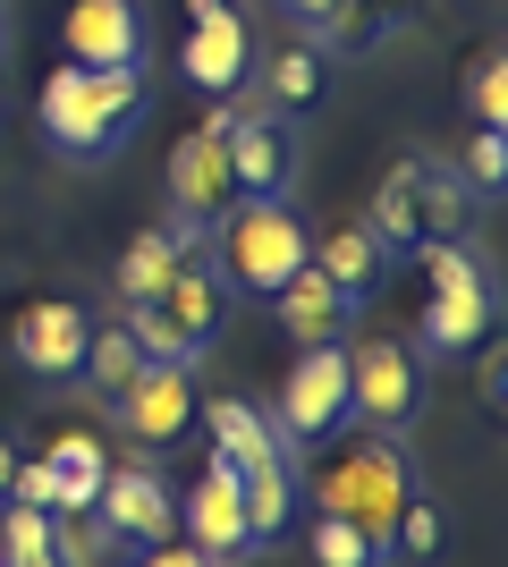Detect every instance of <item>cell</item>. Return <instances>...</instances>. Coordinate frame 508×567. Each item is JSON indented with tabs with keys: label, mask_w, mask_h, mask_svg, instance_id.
Instances as JSON below:
<instances>
[{
	"label": "cell",
	"mask_w": 508,
	"mask_h": 567,
	"mask_svg": "<svg viewBox=\"0 0 508 567\" xmlns=\"http://www.w3.org/2000/svg\"><path fill=\"white\" fill-rule=\"evenodd\" d=\"M127 567H212V550H195L187 534H169V543H145Z\"/></svg>",
	"instance_id": "31"
},
{
	"label": "cell",
	"mask_w": 508,
	"mask_h": 567,
	"mask_svg": "<svg viewBox=\"0 0 508 567\" xmlns=\"http://www.w3.org/2000/svg\"><path fill=\"white\" fill-rule=\"evenodd\" d=\"M475 390H484V399H491V406H500V399H508V355H500V348H491V339H484V364H475Z\"/></svg>",
	"instance_id": "32"
},
{
	"label": "cell",
	"mask_w": 508,
	"mask_h": 567,
	"mask_svg": "<svg viewBox=\"0 0 508 567\" xmlns=\"http://www.w3.org/2000/svg\"><path fill=\"white\" fill-rule=\"evenodd\" d=\"M305 262H314V271L339 288V297H348V306H364V297H373V280L390 271V246L364 229V220H348V229H322Z\"/></svg>",
	"instance_id": "16"
},
{
	"label": "cell",
	"mask_w": 508,
	"mask_h": 567,
	"mask_svg": "<svg viewBox=\"0 0 508 567\" xmlns=\"http://www.w3.org/2000/svg\"><path fill=\"white\" fill-rule=\"evenodd\" d=\"M424 406V364L407 339H356L348 348V424L364 432H407Z\"/></svg>",
	"instance_id": "6"
},
{
	"label": "cell",
	"mask_w": 508,
	"mask_h": 567,
	"mask_svg": "<svg viewBox=\"0 0 508 567\" xmlns=\"http://www.w3.org/2000/svg\"><path fill=\"white\" fill-rule=\"evenodd\" d=\"M212 246H220L212 280L229 288V297H271V288H289L297 271H305V255H314L305 220H297L280 195H238V204L220 213Z\"/></svg>",
	"instance_id": "2"
},
{
	"label": "cell",
	"mask_w": 508,
	"mask_h": 567,
	"mask_svg": "<svg viewBox=\"0 0 508 567\" xmlns=\"http://www.w3.org/2000/svg\"><path fill=\"white\" fill-rule=\"evenodd\" d=\"M280 9H289L297 25H314V18H322V0H280Z\"/></svg>",
	"instance_id": "33"
},
{
	"label": "cell",
	"mask_w": 508,
	"mask_h": 567,
	"mask_svg": "<svg viewBox=\"0 0 508 567\" xmlns=\"http://www.w3.org/2000/svg\"><path fill=\"white\" fill-rule=\"evenodd\" d=\"M43 474H51V517H76V508H94L102 474H111V450H102V432H51Z\"/></svg>",
	"instance_id": "17"
},
{
	"label": "cell",
	"mask_w": 508,
	"mask_h": 567,
	"mask_svg": "<svg viewBox=\"0 0 508 567\" xmlns=\"http://www.w3.org/2000/svg\"><path fill=\"white\" fill-rule=\"evenodd\" d=\"M0 34H9V18H0Z\"/></svg>",
	"instance_id": "39"
},
{
	"label": "cell",
	"mask_w": 508,
	"mask_h": 567,
	"mask_svg": "<svg viewBox=\"0 0 508 567\" xmlns=\"http://www.w3.org/2000/svg\"><path fill=\"white\" fill-rule=\"evenodd\" d=\"M466 102H475V127H508V69H500V51H484V60H475Z\"/></svg>",
	"instance_id": "29"
},
{
	"label": "cell",
	"mask_w": 508,
	"mask_h": 567,
	"mask_svg": "<svg viewBox=\"0 0 508 567\" xmlns=\"http://www.w3.org/2000/svg\"><path fill=\"white\" fill-rule=\"evenodd\" d=\"M373 9H390V18H398V9H407V0H373Z\"/></svg>",
	"instance_id": "37"
},
{
	"label": "cell",
	"mask_w": 508,
	"mask_h": 567,
	"mask_svg": "<svg viewBox=\"0 0 508 567\" xmlns=\"http://www.w3.org/2000/svg\"><path fill=\"white\" fill-rule=\"evenodd\" d=\"M339 424H348V348H339V339L297 348L289 381L271 390V432H280L289 450H322Z\"/></svg>",
	"instance_id": "5"
},
{
	"label": "cell",
	"mask_w": 508,
	"mask_h": 567,
	"mask_svg": "<svg viewBox=\"0 0 508 567\" xmlns=\"http://www.w3.org/2000/svg\"><path fill=\"white\" fill-rule=\"evenodd\" d=\"M153 306L178 322V339H187L195 364H204V355H212V339H220V322H229V288L212 280V262H195V255H187L178 271H169V288L153 297Z\"/></svg>",
	"instance_id": "14"
},
{
	"label": "cell",
	"mask_w": 508,
	"mask_h": 567,
	"mask_svg": "<svg viewBox=\"0 0 508 567\" xmlns=\"http://www.w3.org/2000/svg\"><path fill=\"white\" fill-rule=\"evenodd\" d=\"M500 178H508V136H500V127H484V136L466 144V187L500 195Z\"/></svg>",
	"instance_id": "30"
},
{
	"label": "cell",
	"mask_w": 508,
	"mask_h": 567,
	"mask_svg": "<svg viewBox=\"0 0 508 567\" xmlns=\"http://www.w3.org/2000/svg\"><path fill=\"white\" fill-rule=\"evenodd\" d=\"M187 255H195V246H187L178 229H169V220L136 229V237H127V255H120V306H145V297H162V288H169V271H178Z\"/></svg>",
	"instance_id": "22"
},
{
	"label": "cell",
	"mask_w": 508,
	"mask_h": 567,
	"mask_svg": "<svg viewBox=\"0 0 508 567\" xmlns=\"http://www.w3.org/2000/svg\"><path fill=\"white\" fill-rule=\"evenodd\" d=\"M364 229L382 237L390 255H407L415 237H424V213H415V153H407V162H390V178L373 187V213H364Z\"/></svg>",
	"instance_id": "23"
},
{
	"label": "cell",
	"mask_w": 508,
	"mask_h": 567,
	"mask_svg": "<svg viewBox=\"0 0 508 567\" xmlns=\"http://www.w3.org/2000/svg\"><path fill=\"white\" fill-rule=\"evenodd\" d=\"M195 406H204V399H195L187 364H145V373L111 399V415H120V432H127V450H136V457H162L169 441H187Z\"/></svg>",
	"instance_id": "9"
},
{
	"label": "cell",
	"mask_w": 508,
	"mask_h": 567,
	"mask_svg": "<svg viewBox=\"0 0 508 567\" xmlns=\"http://www.w3.org/2000/svg\"><path fill=\"white\" fill-rule=\"evenodd\" d=\"M322 85H331V51H322V43H280L263 60V76H255V94H263L280 118H289V111H314Z\"/></svg>",
	"instance_id": "21"
},
{
	"label": "cell",
	"mask_w": 508,
	"mask_h": 567,
	"mask_svg": "<svg viewBox=\"0 0 508 567\" xmlns=\"http://www.w3.org/2000/svg\"><path fill=\"white\" fill-rule=\"evenodd\" d=\"M204 415V432H212V457H229V466H271V457H297L280 432H271L263 406H246V399H204L195 406Z\"/></svg>",
	"instance_id": "19"
},
{
	"label": "cell",
	"mask_w": 508,
	"mask_h": 567,
	"mask_svg": "<svg viewBox=\"0 0 508 567\" xmlns=\"http://www.w3.org/2000/svg\"><path fill=\"white\" fill-rule=\"evenodd\" d=\"M364 567H398V559H390V550H373V559H364Z\"/></svg>",
	"instance_id": "36"
},
{
	"label": "cell",
	"mask_w": 508,
	"mask_h": 567,
	"mask_svg": "<svg viewBox=\"0 0 508 567\" xmlns=\"http://www.w3.org/2000/svg\"><path fill=\"white\" fill-rule=\"evenodd\" d=\"M178 69H187V85H204V94L246 85V69H255V34H246V18H238V9L195 18V25H187V51H178Z\"/></svg>",
	"instance_id": "13"
},
{
	"label": "cell",
	"mask_w": 508,
	"mask_h": 567,
	"mask_svg": "<svg viewBox=\"0 0 508 567\" xmlns=\"http://www.w3.org/2000/svg\"><path fill=\"white\" fill-rule=\"evenodd\" d=\"M415 213H424V237H466V229H475V213H484V195L466 187L458 162L415 153Z\"/></svg>",
	"instance_id": "20"
},
{
	"label": "cell",
	"mask_w": 508,
	"mask_h": 567,
	"mask_svg": "<svg viewBox=\"0 0 508 567\" xmlns=\"http://www.w3.org/2000/svg\"><path fill=\"white\" fill-rule=\"evenodd\" d=\"M178 534H187L195 550H212V559H246V492H238V466L229 457H212V466L187 483V499H178Z\"/></svg>",
	"instance_id": "12"
},
{
	"label": "cell",
	"mask_w": 508,
	"mask_h": 567,
	"mask_svg": "<svg viewBox=\"0 0 508 567\" xmlns=\"http://www.w3.org/2000/svg\"><path fill=\"white\" fill-rule=\"evenodd\" d=\"M305 550H314V567H364V559H373V543H364V534H356L348 517H314Z\"/></svg>",
	"instance_id": "28"
},
{
	"label": "cell",
	"mask_w": 508,
	"mask_h": 567,
	"mask_svg": "<svg viewBox=\"0 0 508 567\" xmlns=\"http://www.w3.org/2000/svg\"><path fill=\"white\" fill-rule=\"evenodd\" d=\"M85 339H94V313L76 306V297H34V306L9 313V355H18L34 381H76Z\"/></svg>",
	"instance_id": "10"
},
{
	"label": "cell",
	"mask_w": 508,
	"mask_h": 567,
	"mask_svg": "<svg viewBox=\"0 0 508 567\" xmlns=\"http://www.w3.org/2000/svg\"><path fill=\"white\" fill-rule=\"evenodd\" d=\"M145 118V69H85L60 60L43 76V153L60 162H111Z\"/></svg>",
	"instance_id": "1"
},
{
	"label": "cell",
	"mask_w": 508,
	"mask_h": 567,
	"mask_svg": "<svg viewBox=\"0 0 508 567\" xmlns=\"http://www.w3.org/2000/svg\"><path fill=\"white\" fill-rule=\"evenodd\" d=\"M9 474H18V450H9V441H0V499H9Z\"/></svg>",
	"instance_id": "34"
},
{
	"label": "cell",
	"mask_w": 508,
	"mask_h": 567,
	"mask_svg": "<svg viewBox=\"0 0 508 567\" xmlns=\"http://www.w3.org/2000/svg\"><path fill=\"white\" fill-rule=\"evenodd\" d=\"M220 9H229V0H187V25L195 18H220Z\"/></svg>",
	"instance_id": "35"
},
{
	"label": "cell",
	"mask_w": 508,
	"mask_h": 567,
	"mask_svg": "<svg viewBox=\"0 0 508 567\" xmlns=\"http://www.w3.org/2000/svg\"><path fill=\"white\" fill-rule=\"evenodd\" d=\"M238 492H246V543H255V559H263V550L289 534L297 499H305V483H297V457H271V466H238Z\"/></svg>",
	"instance_id": "18"
},
{
	"label": "cell",
	"mask_w": 508,
	"mask_h": 567,
	"mask_svg": "<svg viewBox=\"0 0 508 567\" xmlns=\"http://www.w3.org/2000/svg\"><path fill=\"white\" fill-rule=\"evenodd\" d=\"M76 373L94 381L102 399H120L127 381L145 373V348H136V339H127V322H111V331H102V322H94V339H85V364H76Z\"/></svg>",
	"instance_id": "25"
},
{
	"label": "cell",
	"mask_w": 508,
	"mask_h": 567,
	"mask_svg": "<svg viewBox=\"0 0 508 567\" xmlns=\"http://www.w3.org/2000/svg\"><path fill=\"white\" fill-rule=\"evenodd\" d=\"M390 559L398 567H433L440 550H449V517H440V499H424V492H407V508H398V525H390Z\"/></svg>",
	"instance_id": "24"
},
{
	"label": "cell",
	"mask_w": 508,
	"mask_h": 567,
	"mask_svg": "<svg viewBox=\"0 0 508 567\" xmlns=\"http://www.w3.org/2000/svg\"><path fill=\"white\" fill-rule=\"evenodd\" d=\"M51 508H25V499H0V567H25V559H51Z\"/></svg>",
	"instance_id": "27"
},
{
	"label": "cell",
	"mask_w": 508,
	"mask_h": 567,
	"mask_svg": "<svg viewBox=\"0 0 508 567\" xmlns=\"http://www.w3.org/2000/svg\"><path fill=\"white\" fill-rule=\"evenodd\" d=\"M25 567H60V559H25Z\"/></svg>",
	"instance_id": "38"
},
{
	"label": "cell",
	"mask_w": 508,
	"mask_h": 567,
	"mask_svg": "<svg viewBox=\"0 0 508 567\" xmlns=\"http://www.w3.org/2000/svg\"><path fill=\"white\" fill-rule=\"evenodd\" d=\"M263 306H271V322H280L297 348H322V339H339V331H348V313H356V306H348V297H339V288L314 271V262H305L289 288H271Z\"/></svg>",
	"instance_id": "15"
},
{
	"label": "cell",
	"mask_w": 508,
	"mask_h": 567,
	"mask_svg": "<svg viewBox=\"0 0 508 567\" xmlns=\"http://www.w3.org/2000/svg\"><path fill=\"white\" fill-rule=\"evenodd\" d=\"M229 204H238V178H229L220 127H212V118H195L187 136L169 144V229L187 237V246H204Z\"/></svg>",
	"instance_id": "7"
},
{
	"label": "cell",
	"mask_w": 508,
	"mask_h": 567,
	"mask_svg": "<svg viewBox=\"0 0 508 567\" xmlns=\"http://www.w3.org/2000/svg\"><path fill=\"white\" fill-rule=\"evenodd\" d=\"M94 517L111 525V543L136 559L145 543H169V534H178V492H169V474L153 466V457H127V466L102 474Z\"/></svg>",
	"instance_id": "8"
},
{
	"label": "cell",
	"mask_w": 508,
	"mask_h": 567,
	"mask_svg": "<svg viewBox=\"0 0 508 567\" xmlns=\"http://www.w3.org/2000/svg\"><path fill=\"white\" fill-rule=\"evenodd\" d=\"M51 559L60 567H127V550L111 543V525H102L94 508H76V517L51 525Z\"/></svg>",
	"instance_id": "26"
},
{
	"label": "cell",
	"mask_w": 508,
	"mask_h": 567,
	"mask_svg": "<svg viewBox=\"0 0 508 567\" xmlns=\"http://www.w3.org/2000/svg\"><path fill=\"white\" fill-rule=\"evenodd\" d=\"M415 262H424V348L433 355H458V348H484L491 339V313H500V288H491V271H484V255L466 246V237H415L407 246Z\"/></svg>",
	"instance_id": "3"
},
{
	"label": "cell",
	"mask_w": 508,
	"mask_h": 567,
	"mask_svg": "<svg viewBox=\"0 0 508 567\" xmlns=\"http://www.w3.org/2000/svg\"><path fill=\"white\" fill-rule=\"evenodd\" d=\"M407 492H415L407 441H398V432H364V441L339 457V466L314 474V517H348L364 543L382 550L390 525H398V508H407Z\"/></svg>",
	"instance_id": "4"
},
{
	"label": "cell",
	"mask_w": 508,
	"mask_h": 567,
	"mask_svg": "<svg viewBox=\"0 0 508 567\" xmlns=\"http://www.w3.org/2000/svg\"><path fill=\"white\" fill-rule=\"evenodd\" d=\"M60 43L85 69H145V0H69Z\"/></svg>",
	"instance_id": "11"
}]
</instances>
